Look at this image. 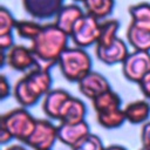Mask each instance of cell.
<instances>
[{
    "label": "cell",
    "instance_id": "ac0fdd59",
    "mask_svg": "<svg viewBox=\"0 0 150 150\" xmlns=\"http://www.w3.org/2000/svg\"><path fill=\"white\" fill-rule=\"evenodd\" d=\"M129 15L131 18L130 25L150 30V4L149 2H138L135 5H131L128 8Z\"/></svg>",
    "mask_w": 150,
    "mask_h": 150
},
{
    "label": "cell",
    "instance_id": "836d02e7",
    "mask_svg": "<svg viewBox=\"0 0 150 150\" xmlns=\"http://www.w3.org/2000/svg\"><path fill=\"white\" fill-rule=\"evenodd\" d=\"M74 1H80V2H83L84 0H74Z\"/></svg>",
    "mask_w": 150,
    "mask_h": 150
},
{
    "label": "cell",
    "instance_id": "d4e9b609",
    "mask_svg": "<svg viewBox=\"0 0 150 150\" xmlns=\"http://www.w3.org/2000/svg\"><path fill=\"white\" fill-rule=\"evenodd\" d=\"M15 23L16 20L12 15V13L2 6L0 8V35L12 33V30L15 28Z\"/></svg>",
    "mask_w": 150,
    "mask_h": 150
},
{
    "label": "cell",
    "instance_id": "8992f818",
    "mask_svg": "<svg viewBox=\"0 0 150 150\" xmlns=\"http://www.w3.org/2000/svg\"><path fill=\"white\" fill-rule=\"evenodd\" d=\"M59 141L57 125L49 120H36L34 131L25 144L33 150H52L55 142Z\"/></svg>",
    "mask_w": 150,
    "mask_h": 150
},
{
    "label": "cell",
    "instance_id": "cb8c5ba5",
    "mask_svg": "<svg viewBox=\"0 0 150 150\" xmlns=\"http://www.w3.org/2000/svg\"><path fill=\"white\" fill-rule=\"evenodd\" d=\"M70 149L71 150H104L105 148L101 138L97 135L90 132Z\"/></svg>",
    "mask_w": 150,
    "mask_h": 150
},
{
    "label": "cell",
    "instance_id": "9c48e42d",
    "mask_svg": "<svg viewBox=\"0 0 150 150\" xmlns=\"http://www.w3.org/2000/svg\"><path fill=\"white\" fill-rule=\"evenodd\" d=\"M7 66L18 71H26L36 67V57L30 49L23 45H14L8 52H6Z\"/></svg>",
    "mask_w": 150,
    "mask_h": 150
},
{
    "label": "cell",
    "instance_id": "83f0119b",
    "mask_svg": "<svg viewBox=\"0 0 150 150\" xmlns=\"http://www.w3.org/2000/svg\"><path fill=\"white\" fill-rule=\"evenodd\" d=\"M13 46H14V38H13L12 33L0 35V48H1V50L8 52Z\"/></svg>",
    "mask_w": 150,
    "mask_h": 150
},
{
    "label": "cell",
    "instance_id": "9a60e30c",
    "mask_svg": "<svg viewBox=\"0 0 150 150\" xmlns=\"http://www.w3.org/2000/svg\"><path fill=\"white\" fill-rule=\"evenodd\" d=\"M83 14H84L83 9L75 4L63 5L61 9L57 12V14L55 15L54 23L69 35L74 25Z\"/></svg>",
    "mask_w": 150,
    "mask_h": 150
},
{
    "label": "cell",
    "instance_id": "4316f807",
    "mask_svg": "<svg viewBox=\"0 0 150 150\" xmlns=\"http://www.w3.org/2000/svg\"><path fill=\"white\" fill-rule=\"evenodd\" d=\"M11 95V86L7 80V77L1 74L0 75V100L4 101L6 97Z\"/></svg>",
    "mask_w": 150,
    "mask_h": 150
},
{
    "label": "cell",
    "instance_id": "d6986e66",
    "mask_svg": "<svg viewBox=\"0 0 150 150\" xmlns=\"http://www.w3.org/2000/svg\"><path fill=\"white\" fill-rule=\"evenodd\" d=\"M127 39L134 50L150 52V30L141 29L129 23L127 29Z\"/></svg>",
    "mask_w": 150,
    "mask_h": 150
},
{
    "label": "cell",
    "instance_id": "f1b7e54d",
    "mask_svg": "<svg viewBox=\"0 0 150 150\" xmlns=\"http://www.w3.org/2000/svg\"><path fill=\"white\" fill-rule=\"evenodd\" d=\"M138 86H139V89H141L142 94L144 95V97L150 101V73H148L143 77V80L138 83Z\"/></svg>",
    "mask_w": 150,
    "mask_h": 150
},
{
    "label": "cell",
    "instance_id": "e0dca14e",
    "mask_svg": "<svg viewBox=\"0 0 150 150\" xmlns=\"http://www.w3.org/2000/svg\"><path fill=\"white\" fill-rule=\"evenodd\" d=\"M121 104H122L121 97L112 89L101 94L100 96H97L96 98H94L91 101V105H93L96 115L105 114V112H110V111L121 109Z\"/></svg>",
    "mask_w": 150,
    "mask_h": 150
},
{
    "label": "cell",
    "instance_id": "277c9868",
    "mask_svg": "<svg viewBox=\"0 0 150 150\" xmlns=\"http://www.w3.org/2000/svg\"><path fill=\"white\" fill-rule=\"evenodd\" d=\"M36 118L26 108H15L1 116L0 129L6 130L13 139L26 143L34 131Z\"/></svg>",
    "mask_w": 150,
    "mask_h": 150
},
{
    "label": "cell",
    "instance_id": "6da1fadb",
    "mask_svg": "<svg viewBox=\"0 0 150 150\" xmlns=\"http://www.w3.org/2000/svg\"><path fill=\"white\" fill-rule=\"evenodd\" d=\"M68 38L69 35L55 23L42 25L40 33L30 45V49L36 57V67L49 70L57 64L61 54L68 48Z\"/></svg>",
    "mask_w": 150,
    "mask_h": 150
},
{
    "label": "cell",
    "instance_id": "7402d4cb",
    "mask_svg": "<svg viewBox=\"0 0 150 150\" xmlns=\"http://www.w3.org/2000/svg\"><path fill=\"white\" fill-rule=\"evenodd\" d=\"M96 120L97 123L104 129H117L127 121L124 110L122 108L110 112L96 115Z\"/></svg>",
    "mask_w": 150,
    "mask_h": 150
},
{
    "label": "cell",
    "instance_id": "4fadbf2b",
    "mask_svg": "<svg viewBox=\"0 0 150 150\" xmlns=\"http://www.w3.org/2000/svg\"><path fill=\"white\" fill-rule=\"evenodd\" d=\"M88 134H90V128L86 121L75 124L59 123L57 125L59 141L70 148L74 146L77 142H80L82 138H84Z\"/></svg>",
    "mask_w": 150,
    "mask_h": 150
},
{
    "label": "cell",
    "instance_id": "2e32d148",
    "mask_svg": "<svg viewBox=\"0 0 150 150\" xmlns=\"http://www.w3.org/2000/svg\"><path fill=\"white\" fill-rule=\"evenodd\" d=\"M125 120L131 124H144L150 117V103L145 100L129 102L124 108Z\"/></svg>",
    "mask_w": 150,
    "mask_h": 150
},
{
    "label": "cell",
    "instance_id": "5b68a950",
    "mask_svg": "<svg viewBox=\"0 0 150 150\" xmlns=\"http://www.w3.org/2000/svg\"><path fill=\"white\" fill-rule=\"evenodd\" d=\"M100 26L101 23L96 18L84 13L74 25L69 38H71L76 47H90L93 45H96L98 41Z\"/></svg>",
    "mask_w": 150,
    "mask_h": 150
},
{
    "label": "cell",
    "instance_id": "5bb4252c",
    "mask_svg": "<svg viewBox=\"0 0 150 150\" xmlns=\"http://www.w3.org/2000/svg\"><path fill=\"white\" fill-rule=\"evenodd\" d=\"M87 107L84 102L77 97L70 96L64 103L61 112L59 122L63 124H75L86 121Z\"/></svg>",
    "mask_w": 150,
    "mask_h": 150
},
{
    "label": "cell",
    "instance_id": "52a82bcc",
    "mask_svg": "<svg viewBox=\"0 0 150 150\" xmlns=\"http://www.w3.org/2000/svg\"><path fill=\"white\" fill-rule=\"evenodd\" d=\"M122 73L127 80L139 83L150 73V52L134 50L129 53L122 63Z\"/></svg>",
    "mask_w": 150,
    "mask_h": 150
},
{
    "label": "cell",
    "instance_id": "7c38bea8",
    "mask_svg": "<svg viewBox=\"0 0 150 150\" xmlns=\"http://www.w3.org/2000/svg\"><path fill=\"white\" fill-rule=\"evenodd\" d=\"M70 96L71 95L64 89H52L42 100V110L45 115L48 118L59 122L60 112Z\"/></svg>",
    "mask_w": 150,
    "mask_h": 150
},
{
    "label": "cell",
    "instance_id": "8fae6325",
    "mask_svg": "<svg viewBox=\"0 0 150 150\" xmlns=\"http://www.w3.org/2000/svg\"><path fill=\"white\" fill-rule=\"evenodd\" d=\"M77 87H79L80 93L90 101H93L101 94L111 89L109 81L102 74L94 71V70L87 74L81 81H79Z\"/></svg>",
    "mask_w": 150,
    "mask_h": 150
},
{
    "label": "cell",
    "instance_id": "484cf974",
    "mask_svg": "<svg viewBox=\"0 0 150 150\" xmlns=\"http://www.w3.org/2000/svg\"><path fill=\"white\" fill-rule=\"evenodd\" d=\"M141 143L142 148L150 150V121L144 123L141 129Z\"/></svg>",
    "mask_w": 150,
    "mask_h": 150
},
{
    "label": "cell",
    "instance_id": "f546056e",
    "mask_svg": "<svg viewBox=\"0 0 150 150\" xmlns=\"http://www.w3.org/2000/svg\"><path fill=\"white\" fill-rule=\"evenodd\" d=\"M12 139H13L12 136H11L6 130L0 129V143H1V144H6V143L11 142Z\"/></svg>",
    "mask_w": 150,
    "mask_h": 150
},
{
    "label": "cell",
    "instance_id": "4dcf8cb0",
    "mask_svg": "<svg viewBox=\"0 0 150 150\" xmlns=\"http://www.w3.org/2000/svg\"><path fill=\"white\" fill-rule=\"evenodd\" d=\"M5 150H27V149H26V148H23L22 145H19V144H13V145L7 146Z\"/></svg>",
    "mask_w": 150,
    "mask_h": 150
},
{
    "label": "cell",
    "instance_id": "44dd1931",
    "mask_svg": "<svg viewBox=\"0 0 150 150\" xmlns=\"http://www.w3.org/2000/svg\"><path fill=\"white\" fill-rule=\"evenodd\" d=\"M120 28V22L116 19H107L101 22L100 36L95 46H108L115 41L117 38V30Z\"/></svg>",
    "mask_w": 150,
    "mask_h": 150
},
{
    "label": "cell",
    "instance_id": "1f68e13d",
    "mask_svg": "<svg viewBox=\"0 0 150 150\" xmlns=\"http://www.w3.org/2000/svg\"><path fill=\"white\" fill-rule=\"evenodd\" d=\"M104 150H127V149L124 146H122V145H109Z\"/></svg>",
    "mask_w": 150,
    "mask_h": 150
},
{
    "label": "cell",
    "instance_id": "ffe728a7",
    "mask_svg": "<svg viewBox=\"0 0 150 150\" xmlns=\"http://www.w3.org/2000/svg\"><path fill=\"white\" fill-rule=\"evenodd\" d=\"M83 7L87 14L96 18L97 20H103L112 13L115 0H84Z\"/></svg>",
    "mask_w": 150,
    "mask_h": 150
},
{
    "label": "cell",
    "instance_id": "30bf717a",
    "mask_svg": "<svg viewBox=\"0 0 150 150\" xmlns=\"http://www.w3.org/2000/svg\"><path fill=\"white\" fill-rule=\"evenodd\" d=\"M23 9L34 19L55 18L63 6V0H22Z\"/></svg>",
    "mask_w": 150,
    "mask_h": 150
},
{
    "label": "cell",
    "instance_id": "7a4b0ae2",
    "mask_svg": "<svg viewBox=\"0 0 150 150\" xmlns=\"http://www.w3.org/2000/svg\"><path fill=\"white\" fill-rule=\"evenodd\" d=\"M52 90V75L48 69L34 67L14 84L13 95L22 108L35 105Z\"/></svg>",
    "mask_w": 150,
    "mask_h": 150
},
{
    "label": "cell",
    "instance_id": "d6a6232c",
    "mask_svg": "<svg viewBox=\"0 0 150 150\" xmlns=\"http://www.w3.org/2000/svg\"><path fill=\"white\" fill-rule=\"evenodd\" d=\"M139 150H149V149H145V148H141Z\"/></svg>",
    "mask_w": 150,
    "mask_h": 150
},
{
    "label": "cell",
    "instance_id": "603a6c76",
    "mask_svg": "<svg viewBox=\"0 0 150 150\" xmlns=\"http://www.w3.org/2000/svg\"><path fill=\"white\" fill-rule=\"evenodd\" d=\"M42 28V25H40L36 21L33 20H19L15 23V30L18 33V35L22 39H27L33 41L38 34L40 33Z\"/></svg>",
    "mask_w": 150,
    "mask_h": 150
},
{
    "label": "cell",
    "instance_id": "ba28073f",
    "mask_svg": "<svg viewBox=\"0 0 150 150\" xmlns=\"http://www.w3.org/2000/svg\"><path fill=\"white\" fill-rule=\"evenodd\" d=\"M128 47L121 38H116L115 41L108 46H95L96 57L107 66H114L123 63L128 56Z\"/></svg>",
    "mask_w": 150,
    "mask_h": 150
},
{
    "label": "cell",
    "instance_id": "3957f363",
    "mask_svg": "<svg viewBox=\"0 0 150 150\" xmlns=\"http://www.w3.org/2000/svg\"><path fill=\"white\" fill-rule=\"evenodd\" d=\"M57 66L69 82H79L91 71V57L80 47H68L60 56Z\"/></svg>",
    "mask_w": 150,
    "mask_h": 150
}]
</instances>
